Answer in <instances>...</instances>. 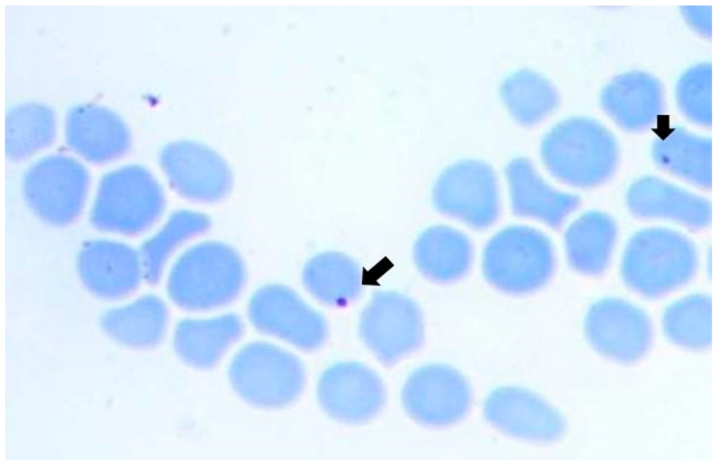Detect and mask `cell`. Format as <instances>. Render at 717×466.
<instances>
[{
    "label": "cell",
    "mask_w": 717,
    "mask_h": 466,
    "mask_svg": "<svg viewBox=\"0 0 717 466\" xmlns=\"http://www.w3.org/2000/svg\"><path fill=\"white\" fill-rule=\"evenodd\" d=\"M80 261L83 278L100 295H124L133 290L140 279V257L120 243H90L83 250Z\"/></svg>",
    "instance_id": "d4e9b609"
},
{
    "label": "cell",
    "mask_w": 717,
    "mask_h": 466,
    "mask_svg": "<svg viewBox=\"0 0 717 466\" xmlns=\"http://www.w3.org/2000/svg\"><path fill=\"white\" fill-rule=\"evenodd\" d=\"M360 337L382 364L392 366L417 351L424 339L422 310L410 297L384 290L375 293L363 309Z\"/></svg>",
    "instance_id": "52a82bcc"
},
{
    "label": "cell",
    "mask_w": 717,
    "mask_h": 466,
    "mask_svg": "<svg viewBox=\"0 0 717 466\" xmlns=\"http://www.w3.org/2000/svg\"><path fill=\"white\" fill-rule=\"evenodd\" d=\"M165 206L164 191L145 168L132 165L114 170L99 183L92 220L104 231L136 234L152 227Z\"/></svg>",
    "instance_id": "8992f818"
},
{
    "label": "cell",
    "mask_w": 717,
    "mask_h": 466,
    "mask_svg": "<svg viewBox=\"0 0 717 466\" xmlns=\"http://www.w3.org/2000/svg\"><path fill=\"white\" fill-rule=\"evenodd\" d=\"M317 396L322 410L331 418L347 424H361L375 418L387 400L380 376L356 362L335 363L321 374Z\"/></svg>",
    "instance_id": "5bb4252c"
},
{
    "label": "cell",
    "mask_w": 717,
    "mask_h": 466,
    "mask_svg": "<svg viewBox=\"0 0 717 466\" xmlns=\"http://www.w3.org/2000/svg\"><path fill=\"white\" fill-rule=\"evenodd\" d=\"M513 213L558 229L581 204L580 198L547 183L524 157L508 162L505 169Z\"/></svg>",
    "instance_id": "d6986e66"
},
{
    "label": "cell",
    "mask_w": 717,
    "mask_h": 466,
    "mask_svg": "<svg viewBox=\"0 0 717 466\" xmlns=\"http://www.w3.org/2000/svg\"><path fill=\"white\" fill-rule=\"evenodd\" d=\"M132 341L139 347L158 345L166 333L169 313L165 303L155 296H147L132 305Z\"/></svg>",
    "instance_id": "4dcf8cb0"
},
{
    "label": "cell",
    "mask_w": 717,
    "mask_h": 466,
    "mask_svg": "<svg viewBox=\"0 0 717 466\" xmlns=\"http://www.w3.org/2000/svg\"><path fill=\"white\" fill-rule=\"evenodd\" d=\"M711 64H697L688 69L678 80L676 101L681 114L692 124L711 127Z\"/></svg>",
    "instance_id": "f546056e"
},
{
    "label": "cell",
    "mask_w": 717,
    "mask_h": 466,
    "mask_svg": "<svg viewBox=\"0 0 717 466\" xmlns=\"http://www.w3.org/2000/svg\"><path fill=\"white\" fill-rule=\"evenodd\" d=\"M56 119L48 106L23 103L6 114V153L13 161H24L43 150L54 141Z\"/></svg>",
    "instance_id": "4316f807"
},
{
    "label": "cell",
    "mask_w": 717,
    "mask_h": 466,
    "mask_svg": "<svg viewBox=\"0 0 717 466\" xmlns=\"http://www.w3.org/2000/svg\"><path fill=\"white\" fill-rule=\"evenodd\" d=\"M501 98L513 120L524 127L536 125L549 117L559 101L550 81L529 69L508 76L501 85Z\"/></svg>",
    "instance_id": "484cf974"
},
{
    "label": "cell",
    "mask_w": 717,
    "mask_h": 466,
    "mask_svg": "<svg viewBox=\"0 0 717 466\" xmlns=\"http://www.w3.org/2000/svg\"><path fill=\"white\" fill-rule=\"evenodd\" d=\"M555 264L549 238L529 226L506 227L487 243L482 272L487 282L508 295L534 292L550 279Z\"/></svg>",
    "instance_id": "5b68a950"
},
{
    "label": "cell",
    "mask_w": 717,
    "mask_h": 466,
    "mask_svg": "<svg viewBox=\"0 0 717 466\" xmlns=\"http://www.w3.org/2000/svg\"><path fill=\"white\" fill-rule=\"evenodd\" d=\"M228 376L242 400L268 410L293 403L306 383L305 368L295 355L262 341L249 343L235 354Z\"/></svg>",
    "instance_id": "277c9868"
},
{
    "label": "cell",
    "mask_w": 717,
    "mask_h": 466,
    "mask_svg": "<svg viewBox=\"0 0 717 466\" xmlns=\"http://www.w3.org/2000/svg\"><path fill=\"white\" fill-rule=\"evenodd\" d=\"M662 324L667 338L674 344L702 351L711 343V298L705 293L692 294L669 304Z\"/></svg>",
    "instance_id": "83f0119b"
},
{
    "label": "cell",
    "mask_w": 717,
    "mask_h": 466,
    "mask_svg": "<svg viewBox=\"0 0 717 466\" xmlns=\"http://www.w3.org/2000/svg\"><path fill=\"white\" fill-rule=\"evenodd\" d=\"M584 333L591 347L610 360L632 364L649 351L654 332L648 315L620 298L600 299L589 309Z\"/></svg>",
    "instance_id": "7c38bea8"
},
{
    "label": "cell",
    "mask_w": 717,
    "mask_h": 466,
    "mask_svg": "<svg viewBox=\"0 0 717 466\" xmlns=\"http://www.w3.org/2000/svg\"><path fill=\"white\" fill-rule=\"evenodd\" d=\"M472 392L468 381L456 368L430 364L414 371L401 390V401L408 416L427 427L455 424L469 412Z\"/></svg>",
    "instance_id": "8fae6325"
},
{
    "label": "cell",
    "mask_w": 717,
    "mask_h": 466,
    "mask_svg": "<svg viewBox=\"0 0 717 466\" xmlns=\"http://www.w3.org/2000/svg\"><path fill=\"white\" fill-rule=\"evenodd\" d=\"M246 278L244 260L235 249L222 242L205 241L190 248L174 263L167 292L184 311H207L234 302Z\"/></svg>",
    "instance_id": "3957f363"
},
{
    "label": "cell",
    "mask_w": 717,
    "mask_h": 466,
    "mask_svg": "<svg viewBox=\"0 0 717 466\" xmlns=\"http://www.w3.org/2000/svg\"><path fill=\"white\" fill-rule=\"evenodd\" d=\"M711 140L681 127L661 134L651 145L655 164L663 172L703 190L711 188Z\"/></svg>",
    "instance_id": "7402d4cb"
},
{
    "label": "cell",
    "mask_w": 717,
    "mask_h": 466,
    "mask_svg": "<svg viewBox=\"0 0 717 466\" xmlns=\"http://www.w3.org/2000/svg\"><path fill=\"white\" fill-rule=\"evenodd\" d=\"M210 225L204 213L186 209L175 211L141 250L139 257L146 278L158 282L173 253L186 241L206 232Z\"/></svg>",
    "instance_id": "f1b7e54d"
},
{
    "label": "cell",
    "mask_w": 717,
    "mask_h": 466,
    "mask_svg": "<svg viewBox=\"0 0 717 466\" xmlns=\"http://www.w3.org/2000/svg\"><path fill=\"white\" fill-rule=\"evenodd\" d=\"M615 220L601 211H590L576 218L564 235L566 256L576 271L598 276L608 269L615 246Z\"/></svg>",
    "instance_id": "603a6c76"
},
{
    "label": "cell",
    "mask_w": 717,
    "mask_h": 466,
    "mask_svg": "<svg viewBox=\"0 0 717 466\" xmlns=\"http://www.w3.org/2000/svg\"><path fill=\"white\" fill-rule=\"evenodd\" d=\"M699 255L694 242L675 230L652 227L633 234L624 249L620 273L625 286L647 299H659L695 277Z\"/></svg>",
    "instance_id": "7a4b0ae2"
},
{
    "label": "cell",
    "mask_w": 717,
    "mask_h": 466,
    "mask_svg": "<svg viewBox=\"0 0 717 466\" xmlns=\"http://www.w3.org/2000/svg\"><path fill=\"white\" fill-rule=\"evenodd\" d=\"M244 323L236 314L209 319H186L176 326L174 351L186 365L207 370L217 366L244 334Z\"/></svg>",
    "instance_id": "ffe728a7"
},
{
    "label": "cell",
    "mask_w": 717,
    "mask_h": 466,
    "mask_svg": "<svg viewBox=\"0 0 717 466\" xmlns=\"http://www.w3.org/2000/svg\"><path fill=\"white\" fill-rule=\"evenodd\" d=\"M485 419L501 433L527 442L559 440L566 430L562 415L536 393L517 387H501L485 400Z\"/></svg>",
    "instance_id": "9a60e30c"
},
{
    "label": "cell",
    "mask_w": 717,
    "mask_h": 466,
    "mask_svg": "<svg viewBox=\"0 0 717 466\" xmlns=\"http://www.w3.org/2000/svg\"><path fill=\"white\" fill-rule=\"evenodd\" d=\"M625 199L628 211L638 219L665 220L691 231H701L711 223L708 199L657 176L634 180Z\"/></svg>",
    "instance_id": "2e32d148"
},
{
    "label": "cell",
    "mask_w": 717,
    "mask_h": 466,
    "mask_svg": "<svg viewBox=\"0 0 717 466\" xmlns=\"http://www.w3.org/2000/svg\"><path fill=\"white\" fill-rule=\"evenodd\" d=\"M89 174L77 160L55 155L27 169L22 191L31 209L44 221L66 225L81 213L89 190Z\"/></svg>",
    "instance_id": "30bf717a"
},
{
    "label": "cell",
    "mask_w": 717,
    "mask_h": 466,
    "mask_svg": "<svg viewBox=\"0 0 717 466\" xmlns=\"http://www.w3.org/2000/svg\"><path fill=\"white\" fill-rule=\"evenodd\" d=\"M302 282L309 294L331 307L347 306L362 290V271L346 253L328 250L312 257L304 265Z\"/></svg>",
    "instance_id": "cb8c5ba5"
},
{
    "label": "cell",
    "mask_w": 717,
    "mask_h": 466,
    "mask_svg": "<svg viewBox=\"0 0 717 466\" xmlns=\"http://www.w3.org/2000/svg\"><path fill=\"white\" fill-rule=\"evenodd\" d=\"M473 246L462 232L447 225L424 230L412 246V258L420 274L436 283L464 277L473 261Z\"/></svg>",
    "instance_id": "44dd1931"
},
{
    "label": "cell",
    "mask_w": 717,
    "mask_h": 466,
    "mask_svg": "<svg viewBox=\"0 0 717 466\" xmlns=\"http://www.w3.org/2000/svg\"><path fill=\"white\" fill-rule=\"evenodd\" d=\"M247 312L258 332L302 351L319 349L328 338V325L323 316L284 285L269 284L258 289Z\"/></svg>",
    "instance_id": "9c48e42d"
},
{
    "label": "cell",
    "mask_w": 717,
    "mask_h": 466,
    "mask_svg": "<svg viewBox=\"0 0 717 466\" xmlns=\"http://www.w3.org/2000/svg\"><path fill=\"white\" fill-rule=\"evenodd\" d=\"M159 161L170 186L187 200L215 203L232 190L231 169L204 144L188 140L169 143L162 148Z\"/></svg>",
    "instance_id": "4fadbf2b"
},
{
    "label": "cell",
    "mask_w": 717,
    "mask_h": 466,
    "mask_svg": "<svg viewBox=\"0 0 717 466\" xmlns=\"http://www.w3.org/2000/svg\"><path fill=\"white\" fill-rule=\"evenodd\" d=\"M67 144L88 162L104 164L122 157L131 138L123 120L106 108L80 105L71 108L65 120Z\"/></svg>",
    "instance_id": "ac0fdd59"
},
{
    "label": "cell",
    "mask_w": 717,
    "mask_h": 466,
    "mask_svg": "<svg viewBox=\"0 0 717 466\" xmlns=\"http://www.w3.org/2000/svg\"><path fill=\"white\" fill-rule=\"evenodd\" d=\"M431 197L440 213L473 229L491 227L499 216L498 178L492 167L482 160H463L447 166L436 180Z\"/></svg>",
    "instance_id": "ba28073f"
},
{
    "label": "cell",
    "mask_w": 717,
    "mask_h": 466,
    "mask_svg": "<svg viewBox=\"0 0 717 466\" xmlns=\"http://www.w3.org/2000/svg\"><path fill=\"white\" fill-rule=\"evenodd\" d=\"M600 106L621 129L640 133L655 125L665 109L664 87L655 76L630 71L613 77L603 88Z\"/></svg>",
    "instance_id": "e0dca14e"
},
{
    "label": "cell",
    "mask_w": 717,
    "mask_h": 466,
    "mask_svg": "<svg viewBox=\"0 0 717 466\" xmlns=\"http://www.w3.org/2000/svg\"><path fill=\"white\" fill-rule=\"evenodd\" d=\"M681 14L696 33L704 38L711 36V6H682Z\"/></svg>",
    "instance_id": "1f68e13d"
},
{
    "label": "cell",
    "mask_w": 717,
    "mask_h": 466,
    "mask_svg": "<svg viewBox=\"0 0 717 466\" xmlns=\"http://www.w3.org/2000/svg\"><path fill=\"white\" fill-rule=\"evenodd\" d=\"M541 157L556 180L580 190L597 188L615 174L620 148L611 131L587 117L565 119L544 136Z\"/></svg>",
    "instance_id": "6da1fadb"
}]
</instances>
